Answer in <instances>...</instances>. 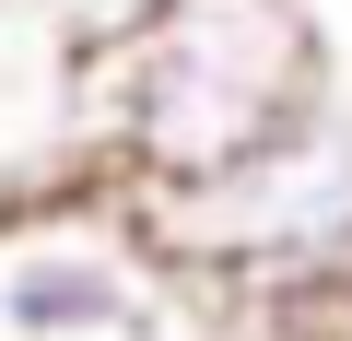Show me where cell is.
Returning a JSON list of instances; mask_svg holds the SVG:
<instances>
[{
	"instance_id": "3",
	"label": "cell",
	"mask_w": 352,
	"mask_h": 341,
	"mask_svg": "<svg viewBox=\"0 0 352 341\" xmlns=\"http://www.w3.org/2000/svg\"><path fill=\"white\" fill-rule=\"evenodd\" d=\"M153 318H164V271L129 236V212L0 247V329L12 341H141Z\"/></svg>"
},
{
	"instance_id": "2",
	"label": "cell",
	"mask_w": 352,
	"mask_h": 341,
	"mask_svg": "<svg viewBox=\"0 0 352 341\" xmlns=\"http://www.w3.org/2000/svg\"><path fill=\"white\" fill-rule=\"evenodd\" d=\"M129 236L153 247L164 282H212V294H282L317 271H352V106H305L282 141L200 189H118Z\"/></svg>"
},
{
	"instance_id": "1",
	"label": "cell",
	"mask_w": 352,
	"mask_h": 341,
	"mask_svg": "<svg viewBox=\"0 0 352 341\" xmlns=\"http://www.w3.org/2000/svg\"><path fill=\"white\" fill-rule=\"evenodd\" d=\"M329 106L305 0H176L129 59H82V141L118 189H200Z\"/></svg>"
},
{
	"instance_id": "4",
	"label": "cell",
	"mask_w": 352,
	"mask_h": 341,
	"mask_svg": "<svg viewBox=\"0 0 352 341\" xmlns=\"http://www.w3.org/2000/svg\"><path fill=\"white\" fill-rule=\"evenodd\" d=\"M36 12H47V36H59V59L82 71V59H129L164 12H176V0H36Z\"/></svg>"
}]
</instances>
